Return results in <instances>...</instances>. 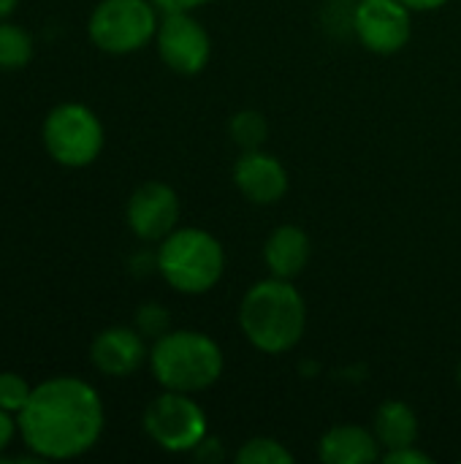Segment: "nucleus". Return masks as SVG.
I'll use <instances>...</instances> for the list:
<instances>
[{"instance_id": "obj_1", "label": "nucleus", "mask_w": 461, "mask_h": 464, "mask_svg": "<svg viewBox=\"0 0 461 464\" xmlns=\"http://www.w3.org/2000/svg\"><path fill=\"white\" fill-rule=\"evenodd\" d=\"M16 424L38 459H76L101 440L103 402L87 381L60 375L33 389Z\"/></svg>"}, {"instance_id": "obj_2", "label": "nucleus", "mask_w": 461, "mask_h": 464, "mask_svg": "<svg viewBox=\"0 0 461 464\" xmlns=\"http://www.w3.org/2000/svg\"><path fill=\"white\" fill-rule=\"evenodd\" d=\"M239 326L253 348L269 356L288 353L307 329V304L293 280L266 277L250 285L239 304Z\"/></svg>"}, {"instance_id": "obj_3", "label": "nucleus", "mask_w": 461, "mask_h": 464, "mask_svg": "<svg viewBox=\"0 0 461 464\" xmlns=\"http://www.w3.org/2000/svg\"><path fill=\"white\" fill-rule=\"evenodd\" d=\"M149 367L166 392L196 394L220 381L226 359L209 334L177 329L155 340L149 351Z\"/></svg>"}, {"instance_id": "obj_4", "label": "nucleus", "mask_w": 461, "mask_h": 464, "mask_svg": "<svg viewBox=\"0 0 461 464\" xmlns=\"http://www.w3.org/2000/svg\"><path fill=\"white\" fill-rule=\"evenodd\" d=\"M155 266L174 291L198 296L220 283L226 272V250L220 239L204 228H174L160 242Z\"/></svg>"}, {"instance_id": "obj_5", "label": "nucleus", "mask_w": 461, "mask_h": 464, "mask_svg": "<svg viewBox=\"0 0 461 464\" xmlns=\"http://www.w3.org/2000/svg\"><path fill=\"white\" fill-rule=\"evenodd\" d=\"M158 8L152 0H101L90 14V41L106 54H130L158 35Z\"/></svg>"}, {"instance_id": "obj_6", "label": "nucleus", "mask_w": 461, "mask_h": 464, "mask_svg": "<svg viewBox=\"0 0 461 464\" xmlns=\"http://www.w3.org/2000/svg\"><path fill=\"white\" fill-rule=\"evenodd\" d=\"M43 147L60 166H90L103 150V125L84 103H60L43 120Z\"/></svg>"}, {"instance_id": "obj_7", "label": "nucleus", "mask_w": 461, "mask_h": 464, "mask_svg": "<svg viewBox=\"0 0 461 464\" xmlns=\"http://www.w3.org/2000/svg\"><path fill=\"white\" fill-rule=\"evenodd\" d=\"M144 430L163 451L187 454L206 438V413L190 394L163 392L147 405Z\"/></svg>"}, {"instance_id": "obj_8", "label": "nucleus", "mask_w": 461, "mask_h": 464, "mask_svg": "<svg viewBox=\"0 0 461 464\" xmlns=\"http://www.w3.org/2000/svg\"><path fill=\"white\" fill-rule=\"evenodd\" d=\"M351 24L364 49L386 57L410 44L413 11L402 0H359Z\"/></svg>"}, {"instance_id": "obj_9", "label": "nucleus", "mask_w": 461, "mask_h": 464, "mask_svg": "<svg viewBox=\"0 0 461 464\" xmlns=\"http://www.w3.org/2000/svg\"><path fill=\"white\" fill-rule=\"evenodd\" d=\"M158 54L160 60L182 76H196L206 68L212 54V41L204 24L190 16V11H171L163 14L158 24Z\"/></svg>"}, {"instance_id": "obj_10", "label": "nucleus", "mask_w": 461, "mask_h": 464, "mask_svg": "<svg viewBox=\"0 0 461 464\" xmlns=\"http://www.w3.org/2000/svg\"><path fill=\"white\" fill-rule=\"evenodd\" d=\"M130 231L144 242H163L179 223V196L166 182H144L125 209Z\"/></svg>"}, {"instance_id": "obj_11", "label": "nucleus", "mask_w": 461, "mask_h": 464, "mask_svg": "<svg viewBox=\"0 0 461 464\" xmlns=\"http://www.w3.org/2000/svg\"><path fill=\"white\" fill-rule=\"evenodd\" d=\"M234 185L247 201L269 207L288 193V171L274 155L245 150L234 163Z\"/></svg>"}, {"instance_id": "obj_12", "label": "nucleus", "mask_w": 461, "mask_h": 464, "mask_svg": "<svg viewBox=\"0 0 461 464\" xmlns=\"http://www.w3.org/2000/svg\"><path fill=\"white\" fill-rule=\"evenodd\" d=\"M90 359L95 364L98 372L109 375V378H125L130 372H136L144 359H149L144 337L139 334V329H128V326H111L103 329L92 345H90Z\"/></svg>"}, {"instance_id": "obj_13", "label": "nucleus", "mask_w": 461, "mask_h": 464, "mask_svg": "<svg viewBox=\"0 0 461 464\" xmlns=\"http://www.w3.org/2000/svg\"><path fill=\"white\" fill-rule=\"evenodd\" d=\"M318 457L326 464H367L380 459V443L367 427L340 424L321 438Z\"/></svg>"}, {"instance_id": "obj_14", "label": "nucleus", "mask_w": 461, "mask_h": 464, "mask_svg": "<svg viewBox=\"0 0 461 464\" xmlns=\"http://www.w3.org/2000/svg\"><path fill=\"white\" fill-rule=\"evenodd\" d=\"M264 261L274 277L293 280L310 261V237L299 226H280L264 245Z\"/></svg>"}, {"instance_id": "obj_15", "label": "nucleus", "mask_w": 461, "mask_h": 464, "mask_svg": "<svg viewBox=\"0 0 461 464\" xmlns=\"http://www.w3.org/2000/svg\"><path fill=\"white\" fill-rule=\"evenodd\" d=\"M372 432H375L380 449H386V451L402 449V446H413L416 438H418V416H416V411L408 402L386 400L375 411Z\"/></svg>"}, {"instance_id": "obj_16", "label": "nucleus", "mask_w": 461, "mask_h": 464, "mask_svg": "<svg viewBox=\"0 0 461 464\" xmlns=\"http://www.w3.org/2000/svg\"><path fill=\"white\" fill-rule=\"evenodd\" d=\"M33 57V38L24 27L0 19V68H24Z\"/></svg>"}, {"instance_id": "obj_17", "label": "nucleus", "mask_w": 461, "mask_h": 464, "mask_svg": "<svg viewBox=\"0 0 461 464\" xmlns=\"http://www.w3.org/2000/svg\"><path fill=\"white\" fill-rule=\"evenodd\" d=\"M228 133H231L234 144L242 147V152L245 150H261L264 141H266V136H269V125H266V120H264L261 111L245 109V111H236L231 117Z\"/></svg>"}, {"instance_id": "obj_18", "label": "nucleus", "mask_w": 461, "mask_h": 464, "mask_svg": "<svg viewBox=\"0 0 461 464\" xmlns=\"http://www.w3.org/2000/svg\"><path fill=\"white\" fill-rule=\"evenodd\" d=\"M239 464H291L293 454L274 438H253L247 440L239 454H236Z\"/></svg>"}, {"instance_id": "obj_19", "label": "nucleus", "mask_w": 461, "mask_h": 464, "mask_svg": "<svg viewBox=\"0 0 461 464\" xmlns=\"http://www.w3.org/2000/svg\"><path fill=\"white\" fill-rule=\"evenodd\" d=\"M30 394H33V386L22 375H16V372H0V408L3 411L19 416V411L27 405Z\"/></svg>"}, {"instance_id": "obj_20", "label": "nucleus", "mask_w": 461, "mask_h": 464, "mask_svg": "<svg viewBox=\"0 0 461 464\" xmlns=\"http://www.w3.org/2000/svg\"><path fill=\"white\" fill-rule=\"evenodd\" d=\"M136 329H139L141 337H152V340H158L166 332H171L168 329V313H166V307H160V304H144V307H139V313H136Z\"/></svg>"}, {"instance_id": "obj_21", "label": "nucleus", "mask_w": 461, "mask_h": 464, "mask_svg": "<svg viewBox=\"0 0 461 464\" xmlns=\"http://www.w3.org/2000/svg\"><path fill=\"white\" fill-rule=\"evenodd\" d=\"M383 462L386 464H432V457L418 451L416 443L413 446H402V449H391L383 454Z\"/></svg>"}, {"instance_id": "obj_22", "label": "nucleus", "mask_w": 461, "mask_h": 464, "mask_svg": "<svg viewBox=\"0 0 461 464\" xmlns=\"http://www.w3.org/2000/svg\"><path fill=\"white\" fill-rule=\"evenodd\" d=\"M16 432H19L16 416L0 408V454L14 443V435H16Z\"/></svg>"}, {"instance_id": "obj_23", "label": "nucleus", "mask_w": 461, "mask_h": 464, "mask_svg": "<svg viewBox=\"0 0 461 464\" xmlns=\"http://www.w3.org/2000/svg\"><path fill=\"white\" fill-rule=\"evenodd\" d=\"M158 11L163 14H171V11H193V8H201L212 0H152Z\"/></svg>"}, {"instance_id": "obj_24", "label": "nucleus", "mask_w": 461, "mask_h": 464, "mask_svg": "<svg viewBox=\"0 0 461 464\" xmlns=\"http://www.w3.org/2000/svg\"><path fill=\"white\" fill-rule=\"evenodd\" d=\"M413 14H418V11H437V8H443L448 0H402Z\"/></svg>"}, {"instance_id": "obj_25", "label": "nucleus", "mask_w": 461, "mask_h": 464, "mask_svg": "<svg viewBox=\"0 0 461 464\" xmlns=\"http://www.w3.org/2000/svg\"><path fill=\"white\" fill-rule=\"evenodd\" d=\"M16 3H19V0H0V19H8V16L14 14Z\"/></svg>"}, {"instance_id": "obj_26", "label": "nucleus", "mask_w": 461, "mask_h": 464, "mask_svg": "<svg viewBox=\"0 0 461 464\" xmlns=\"http://www.w3.org/2000/svg\"><path fill=\"white\" fill-rule=\"evenodd\" d=\"M456 378H459V386H461V362H459V370H456Z\"/></svg>"}, {"instance_id": "obj_27", "label": "nucleus", "mask_w": 461, "mask_h": 464, "mask_svg": "<svg viewBox=\"0 0 461 464\" xmlns=\"http://www.w3.org/2000/svg\"><path fill=\"white\" fill-rule=\"evenodd\" d=\"M342 3H359V0H342Z\"/></svg>"}]
</instances>
